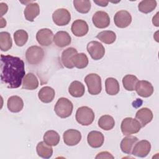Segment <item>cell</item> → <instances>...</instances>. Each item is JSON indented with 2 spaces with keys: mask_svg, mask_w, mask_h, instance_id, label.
<instances>
[{
  "mask_svg": "<svg viewBox=\"0 0 159 159\" xmlns=\"http://www.w3.org/2000/svg\"><path fill=\"white\" fill-rule=\"evenodd\" d=\"M105 88L107 94L114 96L117 94L120 90L118 81L114 78H107L105 81Z\"/></svg>",
  "mask_w": 159,
  "mask_h": 159,
  "instance_id": "484cf974",
  "label": "cell"
},
{
  "mask_svg": "<svg viewBox=\"0 0 159 159\" xmlns=\"http://www.w3.org/2000/svg\"><path fill=\"white\" fill-rule=\"evenodd\" d=\"M73 105L70 100L65 98H60L56 102L54 111L56 114L61 118H66L71 116Z\"/></svg>",
  "mask_w": 159,
  "mask_h": 159,
  "instance_id": "7a4b0ae2",
  "label": "cell"
},
{
  "mask_svg": "<svg viewBox=\"0 0 159 159\" xmlns=\"http://www.w3.org/2000/svg\"><path fill=\"white\" fill-rule=\"evenodd\" d=\"M7 106L11 112H19L24 107V102L20 97L18 96H12L7 99Z\"/></svg>",
  "mask_w": 159,
  "mask_h": 159,
  "instance_id": "44dd1931",
  "label": "cell"
},
{
  "mask_svg": "<svg viewBox=\"0 0 159 159\" xmlns=\"http://www.w3.org/2000/svg\"><path fill=\"white\" fill-rule=\"evenodd\" d=\"M87 51L91 57L94 60L101 59L105 54V48L100 42L98 41H91L86 46Z\"/></svg>",
  "mask_w": 159,
  "mask_h": 159,
  "instance_id": "52a82bcc",
  "label": "cell"
},
{
  "mask_svg": "<svg viewBox=\"0 0 159 159\" xmlns=\"http://www.w3.org/2000/svg\"><path fill=\"white\" fill-rule=\"evenodd\" d=\"M99 127L104 130H110L115 125L114 118L109 115L102 116L98 122Z\"/></svg>",
  "mask_w": 159,
  "mask_h": 159,
  "instance_id": "f1b7e54d",
  "label": "cell"
},
{
  "mask_svg": "<svg viewBox=\"0 0 159 159\" xmlns=\"http://www.w3.org/2000/svg\"><path fill=\"white\" fill-rule=\"evenodd\" d=\"M157 4V1L155 0H143L138 4V9L140 12L148 14L156 8Z\"/></svg>",
  "mask_w": 159,
  "mask_h": 159,
  "instance_id": "d6a6232c",
  "label": "cell"
},
{
  "mask_svg": "<svg viewBox=\"0 0 159 159\" xmlns=\"http://www.w3.org/2000/svg\"><path fill=\"white\" fill-rule=\"evenodd\" d=\"M8 7L6 3L1 2L0 3V10H1V16H2L7 11Z\"/></svg>",
  "mask_w": 159,
  "mask_h": 159,
  "instance_id": "74e56055",
  "label": "cell"
},
{
  "mask_svg": "<svg viewBox=\"0 0 159 159\" xmlns=\"http://www.w3.org/2000/svg\"><path fill=\"white\" fill-rule=\"evenodd\" d=\"M73 5L76 10L81 14L88 13L91 7V1L88 0H75Z\"/></svg>",
  "mask_w": 159,
  "mask_h": 159,
  "instance_id": "e575fe53",
  "label": "cell"
},
{
  "mask_svg": "<svg viewBox=\"0 0 159 159\" xmlns=\"http://www.w3.org/2000/svg\"><path fill=\"white\" fill-rule=\"evenodd\" d=\"M151 150V144L147 140H142L136 143L132 150V154L138 157H147Z\"/></svg>",
  "mask_w": 159,
  "mask_h": 159,
  "instance_id": "9c48e42d",
  "label": "cell"
},
{
  "mask_svg": "<svg viewBox=\"0 0 159 159\" xmlns=\"http://www.w3.org/2000/svg\"><path fill=\"white\" fill-rule=\"evenodd\" d=\"M92 21L96 27L104 29L109 25L110 17L107 12L102 11H99L96 12L93 16Z\"/></svg>",
  "mask_w": 159,
  "mask_h": 159,
  "instance_id": "8fae6325",
  "label": "cell"
},
{
  "mask_svg": "<svg viewBox=\"0 0 159 159\" xmlns=\"http://www.w3.org/2000/svg\"><path fill=\"white\" fill-rule=\"evenodd\" d=\"M142 126L140 122L135 119L126 117L121 122L120 129L122 133L125 135H130L138 133Z\"/></svg>",
  "mask_w": 159,
  "mask_h": 159,
  "instance_id": "8992f818",
  "label": "cell"
},
{
  "mask_svg": "<svg viewBox=\"0 0 159 159\" xmlns=\"http://www.w3.org/2000/svg\"><path fill=\"white\" fill-rule=\"evenodd\" d=\"M96 38L104 43L111 44L115 42L116 35L115 32L112 30H104L98 33L96 35Z\"/></svg>",
  "mask_w": 159,
  "mask_h": 159,
  "instance_id": "1f68e13d",
  "label": "cell"
},
{
  "mask_svg": "<svg viewBox=\"0 0 159 159\" xmlns=\"http://www.w3.org/2000/svg\"><path fill=\"white\" fill-rule=\"evenodd\" d=\"M38 155L43 158H50L53 155V148L52 146L47 145L44 142H40L36 147Z\"/></svg>",
  "mask_w": 159,
  "mask_h": 159,
  "instance_id": "4316f807",
  "label": "cell"
},
{
  "mask_svg": "<svg viewBox=\"0 0 159 159\" xmlns=\"http://www.w3.org/2000/svg\"><path fill=\"white\" fill-rule=\"evenodd\" d=\"M22 88L27 90H34L38 88L39 81L37 76L32 73L25 75L22 83Z\"/></svg>",
  "mask_w": 159,
  "mask_h": 159,
  "instance_id": "7402d4cb",
  "label": "cell"
},
{
  "mask_svg": "<svg viewBox=\"0 0 159 159\" xmlns=\"http://www.w3.org/2000/svg\"><path fill=\"white\" fill-rule=\"evenodd\" d=\"M138 81V78L135 75H127L122 78V84L127 91H132L135 90Z\"/></svg>",
  "mask_w": 159,
  "mask_h": 159,
  "instance_id": "836d02e7",
  "label": "cell"
},
{
  "mask_svg": "<svg viewBox=\"0 0 159 159\" xmlns=\"http://www.w3.org/2000/svg\"><path fill=\"white\" fill-rule=\"evenodd\" d=\"M53 42L57 47L63 48L71 43V37L66 31H58L53 37Z\"/></svg>",
  "mask_w": 159,
  "mask_h": 159,
  "instance_id": "d6986e66",
  "label": "cell"
},
{
  "mask_svg": "<svg viewBox=\"0 0 159 159\" xmlns=\"http://www.w3.org/2000/svg\"><path fill=\"white\" fill-rule=\"evenodd\" d=\"M27 32L22 29L16 30L14 34V39L15 43L18 47L24 46L28 40Z\"/></svg>",
  "mask_w": 159,
  "mask_h": 159,
  "instance_id": "d590c367",
  "label": "cell"
},
{
  "mask_svg": "<svg viewBox=\"0 0 159 159\" xmlns=\"http://www.w3.org/2000/svg\"><path fill=\"white\" fill-rule=\"evenodd\" d=\"M12 45V40L11 35L7 32H0V48L3 52L9 50Z\"/></svg>",
  "mask_w": 159,
  "mask_h": 159,
  "instance_id": "4dcf8cb0",
  "label": "cell"
},
{
  "mask_svg": "<svg viewBox=\"0 0 159 159\" xmlns=\"http://www.w3.org/2000/svg\"><path fill=\"white\" fill-rule=\"evenodd\" d=\"M94 2L98 4V6H100L102 7L107 6L109 3L107 1H94Z\"/></svg>",
  "mask_w": 159,
  "mask_h": 159,
  "instance_id": "f35d334b",
  "label": "cell"
},
{
  "mask_svg": "<svg viewBox=\"0 0 159 159\" xmlns=\"http://www.w3.org/2000/svg\"><path fill=\"white\" fill-rule=\"evenodd\" d=\"M6 25V20L4 18H2L1 17V25H0V27L1 28H3Z\"/></svg>",
  "mask_w": 159,
  "mask_h": 159,
  "instance_id": "ab89813d",
  "label": "cell"
},
{
  "mask_svg": "<svg viewBox=\"0 0 159 159\" xmlns=\"http://www.w3.org/2000/svg\"><path fill=\"white\" fill-rule=\"evenodd\" d=\"M115 25L119 28H125L132 22V16L130 14L125 11L121 10L117 11L114 17Z\"/></svg>",
  "mask_w": 159,
  "mask_h": 159,
  "instance_id": "30bf717a",
  "label": "cell"
},
{
  "mask_svg": "<svg viewBox=\"0 0 159 159\" xmlns=\"http://www.w3.org/2000/svg\"><path fill=\"white\" fill-rule=\"evenodd\" d=\"M52 19L53 22L58 26L66 25L71 20V14L66 9L60 8L53 12Z\"/></svg>",
  "mask_w": 159,
  "mask_h": 159,
  "instance_id": "ba28073f",
  "label": "cell"
},
{
  "mask_svg": "<svg viewBox=\"0 0 159 159\" xmlns=\"http://www.w3.org/2000/svg\"><path fill=\"white\" fill-rule=\"evenodd\" d=\"M153 117L152 111L147 107H143L138 110L135 114V118L140 122L142 127L150 123L152 120Z\"/></svg>",
  "mask_w": 159,
  "mask_h": 159,
  "instance_id": "e0dca14e",
  "label": "cell"
},
{
  "mask_svg": "<svg viewBox=\"0 0 159 159\" xmlns=\"http://www.w3.org/2000/svg\"><path fill=\"white\" fill-rule=\"evenodd\" d=\"M78 53L77 50L73 47H68L62 52L61 56V61L62 65L69 69L74 67L72 63L73 57Z\"/></svg>",
  "mask_w": 159,
  "mask_h": 159,
  "instance_id": "ac0fdd59",
  "label": "cell"
},
{
  "mask_svg": "<svg viewBox=\"0 0 159 159\" xmlns=\"http://www.w3.org/2000/svg\"><path fill=\"white\" fill-rule=\"evenodd\" d=\"M68 92L73 97L80 98L84 94V86L80 81H74L70 84L68 88Z\"/></svg>",
  "mask_w": 159,
  "mask_h": 159,
  "instance_id": "d4e9b609",
  "label": "cell"
},
{
  "mask_svg": "<svg viewBox=\"0 0 159 159\" xmlns=\"http://www.w3.org/2000/svg\"><path fill=\"white\" fill-rule=\"evenodd\" d=\"M135 90L138 95L143 98H148L153 93V87L151 83L146 80L138 81Z\"/></svg>",
  "mask_w": 159,
  "mask_h": 159,
  "instance_id": "4fadbf2b",
  "label": "cell"
},
{
  "mask_svg": "<svg viewBox=\"0 0 159 159\" xmlns=\"http://www.w3.org/2000/svg\"><path fill=\"white\" fill-rule=\"evenodd\" d=\"M87 141L89 145L93 148L101 147L104 141V137L102 132L97 130H93L88 134Z\"/></svg>",
  "mask_w": 159,
  "mask_h": 159,
  "instance_id": "9a60e30c",
  "label": "cell"
},
{
  "mask_svg": "<svg viewBox=\"0 0 159 159\" xmlns=\"http://www.w3.org/2000/svg\"><path fill=\"white\" fill-rule=\"evenodd\" d=\"M72 33L76 37H83L87 34L89 27L87 22L82 19L75 20L71 27Z\"/></svg>",
  "mask_w": 159,
  "mask_h": 159,
  "instance_id": "2e32d148",
  "label": "cell"
},
{
  "mask_svg": "<svg viewBox=\"0 0 159 159\" xmlns=\"http://www.w3.org/2000/svg\"><path fill=\"white\" fill-rule=\"evenodd\" d=\"M24 17L28 21L33 22L34 19L40 14V7L37 2H31L28 4L24 11Z\"/></svg>",
  "mask_w": 159,
  "mask_h": 159,
  "instance_id": "ffe728a7",
  "label": "cell"
},
{
  "mask_svg": "<svg viewBox=\"0 0 159 159\" xmlns=\"http://www.w3.org/2000/svg\"><path fill=\"white\" fill-rule=\"evenodd\" d=\"M138 142L137 137L135 136L129 135L124 137L120 144V147L122 152L126 154H130L134 145Z\"/></svg>",
  "mask_w": 159,
  "mask_h": 159,
  "instance_id": "603a6c76",
  "label": "cell"
},
{
  "mask_svg": "<svg viewBox=\"0 0 159 159\" xmlns=\"http://www.w3.org/2000/svg\"><path fill=\"white\" fill-rule=\"evenodd\" d=\"M96 159L98 158H114V156L109 152L104 151L99 153L95 157Z\"/></svg>",
  "mask_w": 159,
  "mask_h": 159,
  "instance_id": "8d00e7d4",
  "label": "cell"
},
{
  "mask_svg": "<svg viewBox=\"0 0 159 159\" xmlns=\"http://www.w3.org/2000/svg\"><path fill=\"white\" fill-rule=\"evenodd\" d=\"M55 96V90L50 86H44L42 88L38 93L39 99L44 103L51 102Z\"/></svg>",
  "mask_w": 159,
  "mask_h": 159,
  "instance_id": "cb8c5ba5",
  "label": "cell"
},
{
  "mask_svg": "<svg viewBox=\"0 0 159 159\" xmlns=\"http://www.w3.org/2000/svg\"><path fill=\"white\" fill-rule=\"evenodd\" d=\"M36 39L38 43L42 46H49L53 40V34L48 28L40 29L36 34Z\"/></svg>",
  "mask_w": 159,
  "mask_h": 159,
  "instance_id": "7c38bea8",
  "label": "cell"
},
{
  "mask_svg": "<svg viewBox=\"0 0 159 159\" xmlns=\"http://www.w3.org/2000/svg\"><path fill=\"white\" fill-rule=\"evenodd\" d=\"M44 57V51L42 48L33 45L29 47L25 52V58L28 63L37 65L42 62Z\"/></svg>",
  "mask_w": 159,
  "mask_h": 159,
  "instance_id": "5b68a950",
  "label": "cell"
},
{
  "mask_svg": "<svg viewBox=\"0 0 159 159\" xmlns=\"http://www.w3.org/2000/svg\"><path fill=\"white\" fill-rule=\"evenodd\" d=\"M88 58L87 55L84 53H76L73 57L72 63L75 67L83 69L86 68L88 65Z\"/></svg>",
  "mask_w": 159,
  "mask_h": 159,
  "instance_id": "f546056e",
  "label": "cell"
},
{
  "mask_svg": "<svg viewBox=\"0 0 159 159\" xmlns=\"http://www.w3.org/2000/svg\"><path fill=\"white\" fill-rule=\"evenodd\" d=\"M94 119V113L92 109L88 106L79 107L76 112V120L82 125H89Z\"/></svg>",
  "mask_w": 159,
  "mask_h": 159,
  "instance_id": "3957f363",
  "label": "cell"
},
{
  "mask_svg": "<svg viewBox=\"0 0 159 159\" xmlns=\"http://www.w3.org/2000/svg\"><path fill=\"white\" fill-rule=\"evenodd\" d=\"M88 92L91 95H97L101 92L102 84L101 78L99 75L96 73H90L84 78Z\"/></svg>",
  "mask_w": 159,
  "mask_h": 159,
  "instance_id": "277c9868",
  "label": "cell"
},
{
  "mask_svg": "<svg viewBox=\"0 0 159 159\" xmlns=\"http://www.w3.org/2000/svg\"><path fill=\"white\" fill-rule=\"evenodd\" d=\"M43 142L50 146H56L58 144L60 139L59 134L55 130L47 131L43 137Z\"/></svg>",
  "mask_w": 159,
  "mask_h": 159,
  "instance_id": "83f0119b",
  "label": "cell"
},
{
  "mask_svg": "<svg viewBox=\"0 0 159 159\" xmlns=\"http://www.w3.org/2000/svg\"><path fill=\"white\" fill-rule=\"evenodd\" d=\"M25 75V65L21 58L10 55H1V81L7 88H19Z\"/></svg>",
  "mask_w": 159,
  "mask_h": 159,
  "instance_id": "6da1fadb",
  "label": "cell"
},
{
  "mask_svg": "<svg viewBox=\"0 0 159 159\" xmlns=\"http://www.w3.org/2000/svg\"><path fill=\"white\" fill-rule=\"evenodd\" d=\"M65 143L68 146L77 145L81 140V134L80 131L75 129H68L63 135Z\"/></svg>",
  "mask_w": 159,
  "mask_h": 159,
  "instance_id": "5bb4252c",
  "label": "cell"
}]
</instances>
